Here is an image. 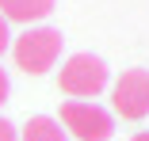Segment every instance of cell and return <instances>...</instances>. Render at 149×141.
<instances>
[{"label":"cell","mask_w":149,"mask_h":141,"mask_svg":"<svg viewBox=\"0 0 149 141\" xmlns=\"http://www.w3.org/2000/svg\"><path fill=\"white\" fill-rule=\"evenodd\" d=\"M61 31L54 27H27L23 35L12 38V57H15V69H23L27 76H42L57 65L61 57Z\"/></svg>","instance_id":"1"},{"label":"cell","mask_w":149,"mask_h":141,"mask_svg":"<svg viewBox=\"0 0 149 141\" xmlns=\"http://www.w3.org/2000/svg\"><path fill=\"white\" fill-rule=\"evenodd\" d=\"M57 122L77 141H111L115 133V115L107 107H100L96 99H65Z\"/></svg>","instance_id":"2"},{"label":"cell","mask_w":149,"mask_h":141,"mask_svg":"<svg viewBox=\"0 0 149 141\" xmlns=\"http://www.w3.org/2000/svg\"><path fill=\"white\" fill-rule=\"evenodd\" d=\"M107 84H111V73L96 53H73L57 73V88L73 99H96Z\"/></svg>","instance_id":"3"},{"label":"cell","mask_w":149,"mask_h":141,"mask_svg":"<svg viewBox=\"0 0 149 141\" xmlns=\"http://www.w3.org/2000/svg\"><path fill=\"white\" fill-rule=\"evenodd\" d=\"M111 115L138 122L149 115V69H126L111 84Z\"/></svg>","instance_id":"4"},{"label":"cell","mask_w":149,"mask_h":141,"mask_svg":"<svg viewBox=\"0 0 149 141\" xmlns=\"http://www.w3.org/2000/svg\"><path fill=\"white\" fill-rule=\"evenodd\" d=\"M54 12V0H0V15L8 23H27L35 27Z\"/></svg>","instance_id":"5"},{"label":"cell","mask_w":149,"mask_h":141,"mask_svg":"<svg viewBox=\"0 0 149 141\" xmlns=\"http://www.w3.org/2000/svg\"><path fill=\"white\" fill-rule=\"evenodd\" d=\"M19 141H69V133L61 130V122L50 115H35L27 118V126L19 130Z\"/></svg>","instance_id":"6"},{"label":"cell","mask_w":149,"mask_h":141,"mask_svg":"<svg viewBox=\"0 0 149 141\" xmlns=\"http://www.w3.org/2000/svg\"><path fill=\"white\" fill-rule=\"evenodd\" d=\"M0 141H19V130H15L8 118H0Z\"/></svg>","instance_id":"7"},{"label":"cell","mask_w":149,"mask_h":141,"mask_svg":"<svg viewBox=\"0 0 149 141\" xmlns=\"http://www.w3.org/2000/svg\"><path fill=\"white\" fill-rule=\"evenodd\" d=\"M8 46H12V31H8V19L0 15V53H4Z\"/></svg>","instance_id":"8"},{"label":"cell","mask_w":149,"mask_h":141,"mask_svg":"<svg viewBox=\"0 0 149 141\" xmlns=\"http://www.w3.org/2000/svg\"><path fill=\"white\" fill-rule=\"evenodd\" d=\"M4 99H8V73L0 69V107H4Z\"/></svg>","instance_id":"9"},{"label":"cell","mask_w":149,"mask_h":141,"mask_svg":"<svg viewBox=\"0 0 149 141\" xmlns=\"http://www.w3.org/2000/svg\"><path fill=\"white\" fill-rule=\"evenodd\" d=\"M130 141H149V133H134V137H130Z\"/></svg>","instance_id":"10"}]
</instances>
